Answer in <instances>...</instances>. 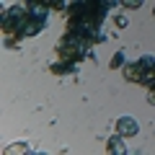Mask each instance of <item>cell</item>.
<instances>
[{
  "label": "cell",
  "mask_w": 155,
  "mask_h": 155,
  "mask_svg": "<svg viewBox=\"0 0 155 155\" xmlns=\"http://www.w3.org/2000/svg\"><path fill=\"white\" fill-rule=\"evenodd\" d=\"M114 21H116V26H119V28H124V26H129V23H127V18H122V16H116Z\"/></svg>",
  "instance_id": "obj_8"
},
{
  "label": "cell",
  "mask_w": 155,
  "mask_h": 155,
  "mask_svg": "<svg viewBox=\"0 0 155 155\" xmlns=\"http://www.w3.org/2000/svg\"><path fill=\"white\" fill-rule=\"evenodd\" d=\"M147 101L155 106V88H150V93H147Z\"/></svg>",
  "instance_id": "obj_9"
},
{
  "label": "cell",
  "mask_w": 155,
  "mask_h": 155,
  "mask_svg": "<svg viewBox=\"0 0 155 155\" xmlns=\"http://www.w3.org/2000/svg\"><path fill=\"white\" fill-rule=\"evenodd\" d=\"M26 150H28V147H26V145L21 142V145H11V147H8L5 153H26Z\"/></svg>",
  "instance_id": "obj_7"
},
{
  "label": "cell",
  "mask_w": 155,
  "mask_h": 155,
  "mask_svg": "<svg viewBox=\"0 0 155 155\" xmlns=\"http://www.w3.org/2000/svg\"><path fill=\"white\" fill-rule=\"evenodd\" d=\"M124 78H127V80H132V83H140V80H142V70H140V62H129V65L124 67Z\"/></svg>",
  "instance_id": "obj_2"
},
{
  "label": "cell",
  "mask_w": 155,
  "mask_h": 155,
  "mask_svg": "<svg viewBox=\"0 0 155 155\" xmlns=\"http://www.w3.org/2000/svg\"><path fill=\"white\" fill-rule=\"evenodd\" d=\"M122 5H124V8H129V11H134V8L142 5V0H122Z\"/></svg>",
  "instance_id": "obj_5"
},
{
  "label": "cell",
  "mask_w": 155,
  "mask_h": 155,
  "mask_svg": "<svg viewBox=\"0 0 155 155\" xmlns=\"http://www.w3.org/2000/svg\"><path fill=\"white\" fill-rule=\"evenodd\" d=\"M153 13H155V8H153Z\"/></svg>",
  "instance_id": "obj_10"
},
{
  "label": "cell",
  "mask_w": 155,
  "mask_h": 155,
  "mask_svg": "<svg viewBox=\"0 0 155 155\" xmlns=\"http://www.w3.org/2000/svg\"><path fill=\"white\" fill-rule=\"evenodd\" d=\"M106 147H109V153H124V142H122V134H116V137H111L109 142H106Z\"/></svg>",
  "instance_id": "obj_4"
},
{
  "label": "cell",
  "mask_w": 155,
  "mask_h": 155,
  "mask_svg": "<svg viewBox=\"0 0 155 155\" xmlns=\"http://www.w3.org/2000/svg\"><path fill=\"white\" fill-rule=\"evenodd\" d=\"M137 122H134L132 116H122L119 122H116V134H122V137H134L137 134Z\"/></svg>",
  "instance_id": "obj_1"
},
{
  "label": "cell",
  "mask_w": 155,
  "mask_h": 155,
  "mask_svg": "<svg viewBox=\"0 0 155 155\" xmlns=\"http://www.w3.org/2000/svg\"><path fill=\"white\" fill-rule=\"evenodd\" d=\"M52 72H54V75H70V72H75V62H67V60L54 62V65H52Z\"/></svg>",
  "instance_id": "obj_3"
},
{
  "label": "cell",
  "mask_w": 155,
  "mask_h": 155,
  "mask_svg": "<svg viewBox=\"0 0 155 155\" xmlns=\"http://www.w3.org/2000/svg\"><path fill=\"white\" fill-rule=\"evenodd\" d=\"M122 62H124V52H116V54L111 57V67H119Z\"/></svg>",
  "instance_id": "obj_6"
}]
</instances>
